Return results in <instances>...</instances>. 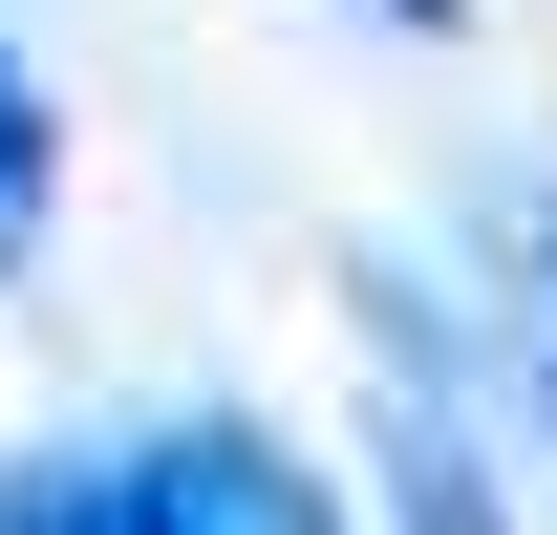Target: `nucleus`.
Returning a JSON list of instances; mask_svg holds the SVG:
<instances>
[{"instance_id": "nucleus-1", "label": "nucleus", "mask_w": 557, "mask_h": 535, "mask_svg": "<svg viewBox=\"0 0 557 535\" xmlns=\"http://www.w3.org/2000/svg\"><path fill=\"white\" fill-rule=\"evenodd\" d=\"M129 493H150V535H322V471L278 428H150Z\"/></svg>"}, {"instance_id": "nucleus-2", "label": "nucleus", "mask_w": 557, "mask_h": 535, "mask_svg": "<svg viewBox=\"0 0 557 535\" xmlns=\"http://www.w3.org/2000/svg\"><path fill=\"white\" fill-rule=\"evenodd\" d=\"M472 278H493V364H515L536 428H557V194H536V172L472 194Z\"/></svg>"}, {"instance_id": "nucleus-3", "label": "nucleus", "mask_w": 557, "mask_h": 535, "mask_svg": "<svg viewBox=\"0 0 557 535\" xmlns=\"http://www.w3.org/2000/svg\"><path fill=\"white\" fill-rule=\"evenodd\" d=\"M386 514H408V535H515V514H493V471H472V428H450V407H408V428H386Z\"/></svg>"}, {"instance_id": "nucleus-4", "label": "nucleus", "mask_w": 557, "mask_h": 535, "mask_svg": "<svg viewBox=\"0 0 557 535\" xmlns=\"http://www.w3.org/2000/svg\"><path fill=\"white\" fill-rule=\"evenodd\" d=\"M0 535H150L129 471H0Z\"/></svg>"}, {"instance_id": "nucleus-5", "label": "nucleus", "mask_w": 557, "mask_h": 535, "mask_svg": "<svg viewBox=\"0 0 557 535\" xmlns=\"http://www.w3.org/2000/svg\"><path fill=\"white\" fill-rule=\"evenodd\" d=\"M0 194L44 214V86H22V43H0Z\"/></svg>"}, {"instance_id": "nucleus-6", "label": "nucleus", "mask_w": 557, "mask_h": 535, "mask_svg": "<svg viewBox=\"0 0 557 535\" xmlns=\"http://www.w3.org/2000/svg\"><path fill=\"white\" fill-rule=\"evenodd\" d=\"M364 22H472V0H364Z\"/></svg>"}]
</instances>
